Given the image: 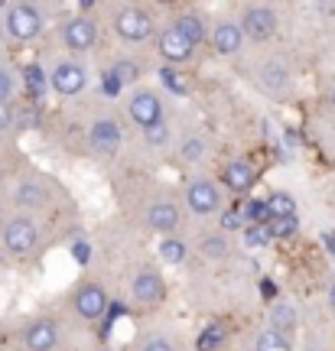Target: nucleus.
Returning <instances> with one entry per match:
<instances>
[{"instance_id": "18", "label": "nucleus", "mask_w": 335, "mask_h": 351, "mask_svg": "<svg viewBox=\"0 0 335 351\" xmlns=\"http://www.w3.org/2000/svg\"><path fill=\"white\" fill-rule=\"evenodd\" d=\"M13 205L16 208H30V212H36V208H46L49 205V189L36 182V179H23L20 186L13 189Z\"/></svg>"}, {"instance_id": "2", "label": "nucleus", "mask_w": 335, "mask_h": 351, "mask_svg": "<svg viewBox=\"0 0 335 351\" xmlns=\"http://www.w3.org/2000/svg\"><path fill=\"white\" fill-rule=\"evenodd\" d=\"M3 33L13 39V43H30V39H36L43 33V13L33 7V3H7V10H3Z\"/></svg>"}, {"instance_id": "28", "label": "nucleus", "mask_w": 335, "mask_h": 351, "mask_svg": "<svg viewBox=\"0 0 335 351\" xmlns=\"http://www.w3.org/2000/svg\"><path fill=\"white\" fill-rule=\"evenodd\" d=\"M264 231H267L270 241H286L299 231V218H270V221L264 225Z\"/></svg>"}, {"instance_id": "45", "label": "nucleus", "mask_w": 335, "mask_h": 351, "mask_svg": "<svg viewBox=\"0 0 335 351\" xmlns=\"http://www.w3.org/2000/svg\"><path fill=\"white\" fill-rule=\"evenodd\" d=\"M95 351H114V348H108V345H101V348H95Z\"/></svg>"}, {"instance_id": "12", "label": "nucleus", "mask_w": 335, "mask_h": 351, "mask_svg": "<svg viewBox=\"0 0 335 351\" xmlns=\"http://www.w3.org/2000/svg\"><path fill=\"white\" fill-rule=\"evenodd\" d=\"M23 348L26 351H56L59 348V326L49 315H39L23 328Z\"/></svg>"}, {"instance_id": "21", "label": "nucleus", "mask_w": 335, "mask_h": 351, "mask_svg": "<svg viewBox=\"0 0 335 351\" xmlns=\"http://www.w3.org/2000/svg\"><path fill=\"white\" fill-rule=\"evenodd\" d=\"M224 341H228V326H224V322H209V326L202 328L196 348L199 351H222Z\"/></svg>"}, {"instance_id": "1", "label": "nucleus", "mask_w": 335, "mask_h": 351, "mask_svg": "<svg viewBox=\"0 0 335 351\" xmlns=\"http://www.w3.org/2000/svg\"><path fill=\"white\" fill-rule=\"evenodd\" d=\"M0 244H3V251L13 254V257L33 254L39 244V225L30 215H10V218L0 225Z\"/></svg>"}, {"instance_id": "34", "label": "nucleus", "mask_w": 335, "mask_h": 351, "mask_svg": "<svg viewBox=\"0 0 335 351\" xmlns=\"http://www.w3.org/2000/svg\"><path fill=\"white\" fill-rule=\"evenodd\" d=\"M224 231H244V218H241V208L231 205L228 212H222V234Z\"/></svg>"}, {"instance_id": "16", "label": "nucleus", "mask_w": 335, "mask_h": 351, "mask_svg": "<svg viewBox=\"0 0 335 351\" xmlns=\"http://www.w3.org/2000/svg\"><path fill=\"white\" fill-rule=\"evenodd\" d=\"M157 52L163 56V62L173 65V69H176V65H183V62H189V59H192V46H189L186 39L176 33L173 26H166L160 36H157Z\"/></svg>"}, {"instance_id": "26", "label": "nucleus", "mask_w": 335, "mask_h": 351, "mask_svg": "<svg viewBox=\"0 0 335 351\" xmlns=\"http://www.w3.org/2000/svg\"><path fill=\"white\" fill-rule=\"evenodd\" d=\"M241 208V218H244V225H267L270 221V212H267V202L264 199H251V202H241L238 205Z\"/></svg>"}, {"instance_id": "10", "label": "nucleus", "mask_w": 335, "mask_h": 351, "mask_svg": "<svg viewBox=\"0 0 335 351\" xmlns=\"http://www.w3.org/2000/svg\"><path fill=\"white\" fill-rule=\"evenodd\" d=\"M88 143H91L95 153L114 156V153L121 150V143H124V127H121V121H114V117H98L95 124L88 127Z\"/></svg>"}, {"instance_id": "30", "label": "nucleus", "mask_w": 335, "mask_h": 351, "mask_svg": "<svg viewBox=\"0 0 335 351\" xmlns=\"http://www.w3.org/2000/svg\"><path fill=\"white\" fill-rule=\"evenodd\" d=\"M254 351H293V345H290V339L277 335L270 328H264L261 335H257V341H254Z\"/></svg>"}, {"instance_id": "7", "label": "nucleus", "mask_w": 335, "mask_h": 351, "mask_svg": "<svg viewBox=\"0 0 335 351\" xmlns=\"http://www.w3.org/2000/svg\"><path fill=\"white\" fill-rule=\"evenodd\" d=\"M108 289L101 287L98 280H85L82 287L75 289L72 296V309L78 319H85V322H98V319H104V313H108Z\"/></svg>"}, {"instance_id": "11", "label": "nucleus", "mask_w": 335, "mask_h": 351, "mask_svg": "<svg viewBox=\"0 0 335 351\" xmlns=\"http://www.w3.org/2000/svg\"><path fill=\"white\" fill-rule=\"evenodd\" d=\"M179 225H183V208L173 199H157L147 208V228L163 234V238H173Z\"/></svg>"}, {"instance_id": "29", "label": "nucleus", "mask_w": 335, "mask_h": 351, "mask_svg": "<svg viewBox=\"0 0 335 351\" xmlns=\"http://www.w3.org/2000/svg\"><path fill=\"white\" fill-rule=\"evenodd\" d=\"M186 254H189V247L183 244V241L176 238H163L160 241V257H163V263H170V267H179V263L186 261Z\"/></svg>"}, {"instance_id": "8", "label": "nucleus", "mask_w": 335, "mask_h": 351, "mask_svg": "<svg viewBox=\"0 0 335 351\" xmlns=\"http://www.w3.org/2000/svg\"><path fill=\"white\" fill-rule=\"evenodd\" d=\"M127 114H130V121H134L140 130L160 124V121H163V101H160V95H157L153 88H137L134 95H130V101H127Z\"/></svg>"}, {"instance_id": "9", "label": "nucleus", "mask_w": 335, "mask_h": 351, "mask_svg": "<svg viewBox=\"0 0 335 351\" xmlns=\"http://www.w3.org/2000/svg\"><path fill=\"white\" fill-rule=\"evenodd\" d=\"M49 85H52V91H56V95H62V98H75V95H82L85 85H88L85 65H78L75 59H62V62L52 69Z\"/></svg>"}, {"instance_id": "23", "label": "nucleus", "mask_w": 335, "mask_h": 351, "mask_svg": "<svg viewBox=\"0 0 335 351\" xmlns=\"http://www.w3.org/2000/svg\"><path fill=\"white\" fill-rule=\"evenodd\" d=\"M228 251H231V244H228V234H222V231L218 234H205L199 241V254L205 261H224Z\"/></svg>"}, {"instance_id": "41", "label": "nucleus", "mask_w": 335, "mask_h": 351, "mask_svg": "<svg viewBox=\"0 0 335 351\" xmlns=\"http://www.w3.org/2000/svg\"><path fill=\"white\" fill-rule=\"evenodd\" d=\"M316 10H319V13H325V16H335V3H319Z\"/></svg>"}, {"instance_id": "17", "label": "nucleus", "mask_w": 335, "mask_h": 351, "mask_svg": "<svg viewBox=\"0 0 335 351\" xmlns=\"http://www.w3.org/2000/svg\"><path fill=\"white\" fill-rule=\"evenodd\" d=\"M173 29L179 33V36L186 39L189 46L196 49V46H202L205 39H209V29H205V20H202V13L196 10H183L173 16Z\"/></svg>"}, {"instance_id": "44", "label": "nucleus", "mask_w": 335, "mask_h": 351, "mask_svg": "<svg viewBox=\"0 0 335 351\" xmlns=\"http://www.w3.org/2000/svg\"><path fill=\"white\" fill-rule=\"evenodd\" d=\"M3 341H7V335H3V328H0V345H3Z\"/></svg>"}, {"instance_id": "38", "label": "nucleus", "mask_w": 335, "mask_h": 351, "mask_svg": "<svg viewBox=\"0 0 335 351\" xmlns=\"http://www.w3.org/2000/svg\"><path fill=\"white\" fill-rule=\"evenodd\" d=\"M13 127V104H0V134H7Z\"/></svg>"}, {"instance_id": "33", "label": "nucleus", "mask_w": 335, "mask_h": 351, "mask_svg": "<svg viewBox=\"0 0 335 351\" xmlns=\"http://www.w3.org/2000/svg\"><path fill=\"white\" fill-rule=\"evenodd\" d=\"M143 140H147L150 147H166L170 143V124H166V117H163L160 124H153L143 130Z\"/></svg>"}, {"instance_id": "14", "label": "nucleus", "mask_w": 335, "mask_h": 351, "mask_svg": "<svg viewBox=\"0 0 335 351\" xmlns=\"http://www.w3.org/2000/svg\"><path fill=\"white\" fill-rule=\"evenodd\" d=\"M130 293H134V300L140 306H160L166 300V283H163V276L157 270H140L134 276V283H130Z\"/></svg>"}, {"instance_id": "20", "label": "nucleus", "mask_w": 335, "mask_h": 351, "mask_svg": "<svg viewBox=\"0 0 335 351\" xmlns=\"http://www.w3.org/2000/svg\"><path fill=\"white\" fill-rule=\"evenodd\" d=\"M270 332H277V335H284V339H290L293 332H297V309L290 306V302H273L270 306Z\"/></svg>"}, {"instance_id": "3", "label": "nucleus", "mask_w": 335, "mask_h": 351, "mask_svg": "<svg viewBox=\"0 0 335 351\" xmlns=\"http://www.w3.org/2000/svg\"><path fill=\"white\" fill-rule=\"evenodd\" d=\"M241 36L251 39V43H267V39L277 36V29H280V16L273 7L267 3H248L244 10H241Z\"/></svg>"}, {"instance_id": "4", "label": "nucleus", "mask_w": 335, "mask_h": 351, "mask_svg": "<svg viewBox=\"0 0 335 351\" xmlns=\"http://www.w3.org/2000/svg\"><path fill=\"white\" fill-rule=\"evenodd\" d=\"M183 199H186V208L196 215V218H209V215L222 212V189L215 186L211 179H205V176L189 179Z\"/></svg>"}, {"instance_id": "31", "label": "nucleus", "mask_w": 335, "mask_h": 351, "mask_svg": "<svg viewBox=\"0 0 335 351\" xmlns=\"http://www.w3.org/2000/svg\"><path fill=\"white\" fill-rule=\"evenodd\" d=\"M160 82L170 88L173 95H189V82L183 78V72H179V69H173V65H163V69H160Z\"/></svg>"}, {"instance_id": "13", "label": "nucleus", "mask_w": 335, "mask_h": 351, "mask_svg": "<svg viewBox=\"0 0 335 351\" xmlns=\"http://www.w3.org/2000/svg\"><path fill=\"white\" fill-rule=\"evenodd\" d=\"M222 182L228 192L235 195H244L257 186V166L248 163V160H231V163L222 166Z\"/></svg>"}, {"instance_id": "32", "label": "nucleus", "mask_w": 335, "mask_h": 351, "mask_svg": "<svg viewBox=\"0 0 335 351\" xmlns=\"http://www.w3.org/2000/svg\"><path fill=\"white\" fill-rule=\"evenodd\" d=\"M13 127H16V130H33V127H39V111L33 101L13 111Z\"/></svg>"}, {"instance_id": "39", "label": "nucleus", "mask_w": 335, "mask_h": 351, "mask_svg": "<svg viewBox=\"0 0 335 351\" xmlns=\"http://www.w3.org/2000/svg\"><path fill=\"white\" fill-rule=\"evenodd\" d=\"M104 91H108V95H121V85H117L111 75H104Z\"/></svg>"}, {"instance_id": "19", "label": "nucleus", "mask_w": 335, "mask_h": 351, "mask_svg": "<svg viewBox=\"0 0 335 351\" xmlns=\"http://www.w3.org/2000/svg\"><path fill=\"white\" fill-rule=\"evenodd\" d=\"M261 85L270 91V95H286L290 91V69H286L284 62H277V59H270V62L261 65Z\"/></svg>"}, {"instance_id": "5", "label": "nucleus", "mask_w": 335, "mask_h": 351, "mask_svg": "<svg viewBox=\"0 0 335 351\" xmlns=\"http://www.w3.org/2000/svg\"><path fill=\"white\" fill-rule=\"evenodd\" d=\"M114 33L124 43H147L153 36V13L143 7H121L114 13Z\"/></svg>"}, {"instance_id": "15", "label": "nucleus", "mask_w": 335, "mask_h": 351, "mask_svg": "<svg viewBox=\"0 0 335 351\" xmlns=\"http://www.w3.org/2000/svg\"><path fill=\"white\" fill-rule=\"evenodd\" d=\"M209 43H211V49L218 52V56H238L241 46H244V36H241L238 20H218V23L211 26Z\"/></svg>"}, {"instance_id": "24", "label": "nucleus", "mask_w": 335, "mask_h": 351, "mask_svg": "<svg viewBox=\"0 0 335 351\" xmlns=\"http://www.w3.org/2000/svg\"><path fill=\"white\" fill-rule=\"evenodd\" d=\"M108 75H111L121 88L134 85V82H140V62H134V59H117V62L108 69Z\"/></svg>"}, {"instance_id": "27", "label": "nucleus", "mask_w": 335, "mask_h": 351, "mask_svg": "<svg viewBox=\"0 0 335 351\" xmlns=\"http://www.w3.org/2000/svg\"><path fill=\"white\" fill-rule=\"evenodd\" d=\"M209 156V143L202 137H189V140H183V147H179V160L183 163H189V166H199L202 160Z\"/></svg>"}, {"instance_id": "6", "label": "nucleus", "mask_w": 335, "mask_h": 351, "mask_svg": "<svg viewBox=\"0 0 335 351\" xmlns=\"http://www.w3.org/2000/svg\"><path fill=\"white\" fill-rule=\"evenodd\" d=\"M59 36H62L65 49H72V52L95 49V43H98V36H101L98 20H95V16H88V13H75V16H69V20L62 23Z\"/></svg>"}, {"instance_id": "46", "label": "nucleus", "mask_w": 335, "mask_h": 351, "mask_svg": "<svg viewBox=\"0 0 335 351\" xmlns=\"http://www.w3.org/2000/svg\"><path fill=\"white\" fill-rule=\"evenodd\" d=\"M306 351H323V348H306Z\"/></svg>"}, {"instance_id": "37", "label": "nucleus", "mask_w": 335, "mask_h": 351, "mask_svg": "<svg viewBox=\"0 0 335 351\" xmlns=\"http://www.w3.org/2000/svg\"><path fill=\"white\" fill-rule=\"evenodd\" d=\"M140 351H176V345L170 339H163V335H153L140 345Z\"/></svg>"}, {"instance_id": "43", "label": "nucleus", "mask_w": 335, "mask_h": 351, "mask_svg": "<svg viewBox=\"0 0 335 351\" xmlns=\"http://www.w3.org/2000/svg\"><path fill=\"white\" fill-rule=\"evenodd\" d=\"M329 108H332V111H335V88H332V91H329Z\"/></svg>"}, {"instance_id": "36", "label": "nucleus", "mask_w": 335, "mask_h": 351, "mask_svg": "<svg viewBox=\"0 0 335 351\" xmlns=\"http://www.w3.org/2000/svg\"><path fill=\"white\" fill-rule=\"evenodd\" d=\"M267 231H264L261 225H244V244H248V247H264V244H267Z\"/></svg>"}, {"instance_id": "22", "label": "nucleus", "mask_w": 335, "mask_h": 351, "mask_svg": "<svg viewBox=\"0 0 335 351\" xmlns=\"http://www.w3.org/2000/svg\"><path fill=\"white\" fill-rule=\"evenodd\" d=\"M23 85H26V95H30V98H33V104H36V101L46 95L49 75H46V72H43L36 62H30V65L23 69Z\"/></svg>"}, {"instance_id": "25", "label": "nucleus", "mask_w": 335, "mask_h": 351, "mask_svg": "<svg viewBox=\"0 0 335 351\" xmlns=\"http://www.w3.org/2000/svg\"><path fill=\"white\" fill-rule=\"evenodd\" d=\"M267 202V212L270 218H297V199L290 195V192H273Z\"/></svg>"}, {"instance_id": "35", "label": "nucleus", "mask_w": 335, "mask_h": 351, "mask_svg": "<svg viewBox=\"0 0 335 351\" xmlns=\"http://www.w3.org/2000/svg\"><path fill=\"white\" fill-rule=\"evenodd\" d=\"M13 88H16V82H13V72L7 69V65H0V104H10Z\"/></svg>"}, {"instance_id": "42", "label": "nucleus", "mask_w": 335, "mask_h": 351, "mask_svg": "<svg viewBox=\"0 0 335 351\" xmlns=\"http://www.w3.org/2000/svg\"><path fill=\"white\" fill-rule=\"evenodd\" d=\"M329 309H332V313H335V283H332V287H329Z\"/></svg>"}, {"instance_id": "40", "label": "nucleus", "mask_w": 335, "mask_h": 351, "mask_svg": "<svg viewBox=\"0 0 335 351\" xmlns=\"http://www.w3.org/2000/svg\"><path fill=\"white\" fill-rule=\"evenodd\" d=\"M75 261L88 263V244H75Z\"/></svg>"}]
</instances>
